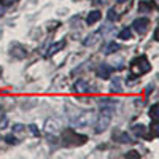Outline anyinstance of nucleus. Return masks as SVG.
Listing matches in <instances>:
<instances>
[{"mask_svg":"<svg viewBox=\"0 0 159 159\" xmlns=\"http://www.w3.org/2000/svg\"><path fill=\"white\" fill-rule=\"evenodd\" d=\"M62 137H64L65 143H70V145H84L86 140H88L86 135H80V134H76L73 129H67V130L64 132V135H62Z\"/></svg>","mask_w":159,"mask_h":159,"instance_id":"20e7f679","label":"nucleus"},{"mask_svg":"<svg viewBox=\"0 0 159 159\" xmlns=\"http://www.w3.org/2000/svg\"><path fill=\"white\" fill-rule=\"evenodd\" d=\"M111 91L113 92H121L123 89H121V80H119L118 76H115L113 80H111Z\"/></svg>","mask_w":159,"mask_h":159,"instance_id":"ddd939ff","label":"nucleus"},{"mask_svg":"<svg viewBox=\"0 0 159 159\" xmlns=\"http://www.w3.org/2000/svg\"><path fill=\"white\" fill-rule=\"evenodd\" d=\"M45 130L48 132V134H51V135H56V134H59L61 126H59V123L56 121L54 118H48L46 123H45Z\"/></svg>","mask_w":159,"mask_h":159,"instance_id":"423d86ee","label":"nucleus"},{"mask_svg":"<svg viewBox=\"0 0 159 159\" xmlns=\"http://www.w3.org/2000/svg\"><path fill=\"white\" fill-rule=\"evenodd\" d=\"M118 38H121V40H129V38H132V32H130V29H123L121 32L118 34Z\"/></svg>","mask_w":159,"mask_h":159,"instance_id":"f3484780","label":"nucleus"},{"mask_svg":"<svg viewBox=\"0 0 159 159\" xmlns=\"http://www.w3.org/2000/svg\"><path fill=\"white\" fill-rule=\"evenodd\" d=\"M29 129H30V132H32L34 135H37V137L40 135V130L37 129V126H35V124H30V126H29Z\"/></svg>","mask_w":159,"mask_h":159,"instance_id":"412c9836","label":"nucleus"},{"mask_svg":"<svg viewBox=\"0 0 159 159\" xmlns=\"http://www.w3.org/2000/svg\"><path fill=\"white\" fill-rule=\"evenodd\" d=\"M111 72H113V67H110L108 64H100L97 67V70H96L97 76L102 78V80H108L111 76Z\"/></svg>","mask_w":159,"mask_h":159,"instance_id":"0eeeda50","label":"nucleus"},{"mask_svg":"<svg viewBox=\"0 0 159 159\" xmlns=\"http://www.w3.org/2000/svg\"><path fill=\"white\" fill-rule=\"evenodd\" d=\"M113 139L118 140V142H121V143H134V140H132V137L127 134V132H121V130H118L113 134Z\"/></svg>","mask_w":159,"mask_h":159,"instance_id":"6e6552de","label":"nucleus"},{"mask_svg":"<svg viewBox=\"0 0 159 159\" xmlns=\"http://www.w3.org/2000/svg\"><path fill=\"white\" fill-rule=\"evenodd\" d=\"M96 113L92 110H86V111H80V115H76L75 118H72V126L73 127H86L89 124H94L96 121Z\"/></svg>","mask_w":159,"mask_h":159,"instance_id":"7ed1b4c3","label":"nucleus"},{"mask_svg":"<svg viewBox=\"0 0 159 159\" xmlns=\"http://www.w3.org/2000/svg\"><path fill=\"white\" fill-rule=\"evenodd\" d=\"M126 157H140V154H137V151H130L129 154H126Z\"/></svg>","mask_w":159,"mask_h":159,"instance_id":"5701e85b","label":"nucleus"},{"mask_svg":"<svg viewBox=\"0 0 159 159\" xmlns=\"http://www.w3.org/2000/svg\"><path fill=\"white\" fill-rule=\"evenodd\" d=\"M2 15H3V5L0 3V16H2Z\"/></svg>","mask_w":159,"mask_h":159,"instance_id":"a878e982","label":"nucleus"},{"mask_svg":"<svg viewBox=\"0 0 159 159\" xmlns=\"http://www.w3.org/2000/svg\"><path fill=\"white\" fill-rule=\"evenodd\" d=\"M132 129H134V132L137 135H145V126L143 124H135Z\"/></svg>","mask_w":159,"mask_h":159,"instance_id":"a211bd4d","label":"nucleus"},{"mask_svg":"<svg viewBox=\"0 0 159 159\" xmlns=\"http://www.w3.org/2000/svg\"><path fill=\"white\" fill-rule=\"evenodd\" d=\"M151 8H153V3L151 2H140V5H139V11L140 13H147Z\"/></svg>","mask_w":159,"mask_h":159,"instance_id":"2eb2a0df","label":"nucleus"},{"mask_svg":"<svg viewBox=\"0 0 159 159\" xmlns=\"http://www.w3.org/2000/svg\"><path fill=\"white\" fill-rule=\"evenodd\" d=\"M126 2V0H118V3H124Z\"/></svg>","mask_w":159,"mask_h":159,"instance_id":"bb28decb","label":"nucleus"},{"mask_svg":"<svg viewBox=\"0 0 159 159\" xmlns=\"http://www.w3.org/2000/svg\"><path fill=\"white\" fill-rule=\"evenodd\" d=\"M22 129H24L22 124H15V126H13V132H21Z\"/></svg>","mask_w":159,"mask_h":159,"instance_id":"4be33fe9","label":"nucleus"},{"mask_svg":"<svg viewBox=\"0 0 159 159\" xmlns=\"http://www.w3.org/2000/svg\"><path fill=\"white\" fill-rule=\"evenodd\" d=\"M118 49H119V45L115 43V42H111V43L107 45V48H105V52H107V54H113V52H116Z\"/></svg>","mask_w":159,"mask_h":159,"instance_id":"dca6fc26","label":"nucleus"},{"mask_svg":"<svg viewBox=\"0 0 159 159\" xmlns=\"http://www.w3.org/2000/svg\"><path fill=\"white\" fill-rule=\"evenodd\" d=\"M73 91L75 92H89V84L84 80H78V81L73 84Z\"/></svg>","mask_w":159,"mask_h":159,"instance_id":"1a4fd4ad","label":"nucleus"},{"mask_svg":"<svg viewBox=\"0 0 159 159\" xmlns=\"http://www.w3.org/2000/svg\"><path fill=\"white\" fill-rule=\"evenodd\" d=\"M100 18H102V13L97 11V10H94V11H91L89 15H88V18H86V24H88V25H92V24H96Z\"/></svg>","mask_w":159,"mask_h":159,"instance_id":"9d476101","label":"nucleus"},{"mask_svg":"<svg viewBox=\"0 0 159 159\" xmlns=\"http://www.w3.org/2000/svg\"><path fill=\"white\" fill-rule=\"evenodd\" d=\"M99 35H100V30H99V32H96V34H92L91 37H86V40L83 42V43H84V46H91V45H94V43L97 42V40H99V38H97Z\"/></svg>","mask_w":159,"mask_h":159,"instance_id":"f8f14e48","label":"nucleus"},{"mask_svg":"<svg viewBox=\"0 0 159 159\" xmlns=\"http://www.w3.org/2000/svg\"><path fill=\"white\" fill-rule=\"evenodd\" d=\"M116 18H118L116 10H115V8H110V10H108V21H115Z\"/></svg>","mask_w":159,"mask_h":159,"instance_id":"aec40b11","label":"nucleus"},{"mask_svg":"<svg viewBox=\"0 0 159 159\" xmlns=\"http://www.w3.org/2000/svg\"><path fill=\"white\" fill-rule=\"evenodd\" d=\"M157 113H159V105H157V103H154L153 107L150 108V118H151V119H154V123H157V118H159V115H157Z\"/></svg>","mask_w":159,"mask_h":159,"instance_id":"4468645a","label":"nucleus"},{"mask_svg":"<svg viewBox=\"0 0 159 159\" xmlns=\"http://www.w3.org/2000/svg\"><path fill=\"white\" fill-rule=\"evenodd\" d=\"M0 2H3L5 5H10V3H13V2H15V0H0Z\"/></svg>","mask_w":159,"mask_h":159,"instance_id":"b1692460","label":"nucleus"},{"mask_svg":"<svg viewBox=\"0 0 159 159\" xmlns=\"http://www.w3.org/2000/svg\"><path fill=\"white\" fill-rule=\"evenodd\" d=\"M129 69H130V75L132 76H140V75L151 70V64L148 62L147 56H139V57L130 61Z\"/></svg>","mask_w":159,"mask_h":159,"instance_id":"f257e3e1","label":"nucleus"},{"mask_svg":"<svg viewBox=\"0 0 159 159\" xmlns=\"http://www.w3.org/2000/svg\"><path fill=\"white\" fill-rule=\"evenodd\" d=\"M151 89H153V84H150V86L147 88V92H145V94H147V96H148V94H150V92H151Z\"/></svg>","mask_w":159,"mask_h":159,"instance_id":"393cba45","label":"nucleus"},{"mask_svg":"<svg viewBox=\"0 0 159 159\" xmlns=\"http://www.w3.org/2000/svg\"><path fill=\"white\" fill-rule=\"evenodd\" d=\"M150 25V19L148 18H137L134 22H132V27L137 34H145Z\"/></svg>","mask_w":159,"mask_h":159,"instance_id":"39448f33","label":"nucleus"},{"mask_svg":"<svg viewBox=\"0 0 159 159\" xmlns=\"http://www.w3.org/2000/svg\"><path fill=\"white\" fill-rule=\"evenodd\" d=\"M5 142L10 143V145H18V139L13 135V134H8V135L5 137Z\"/></svg>","mask_w":159,"mask_h":159,"instance_id":"6ab92c4d","label":"nucleus"},{"mask_svg":"<svg viewBox=\"0 0 159 159\" xmlns=\"http://www.w3.org/2000/svg\"><path fill=\"white\" fill-rule=\"evenodd\" d=\"M113 113H115L113 107H105V108H102L99 118H96V121H94V123H96V134H100V132L107 130V127H108L110 123H111Z\"/></svg>","mask_w":159,"mask_h":159,"instance_id":"f03ea898","label":"nucleus"},{"mask_svg":"<svg viewBox=\"0 0 159 159\" xmlns=\"http://www.w3.org/2000/svg\"><path fill=\"white\" fill-rule=\"evenodd\" d=\"M64 46H65V42H64V40H62V42H57V43L51 45V46L48 48V52H46V54H48V56H54L56 52H57V51H61Z\"/></svg>","mask_w":159,"mask_h":159,"instance_id":"9b49d317","label":"nucleus"}]
</instances>
